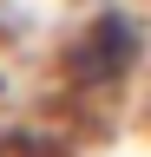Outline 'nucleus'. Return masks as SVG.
Returning <instances> with one entry per match:
<instances>
[{
    "mask_svg": "<svg viewBox=\"0 0 151 157\" xmlns=\"http://www.w3.org/2000/svg\"><path fill=\"white\" fill-rule=\"evenodd\" d=\"M138 59H145V26H138L125 7H105V13H92L85 26L66 39L59 72H66L79 92H118Z\"/></svg>",
    "mask_w": 151,
    "mask_h": 157,
    "instance_id": "obj_1",
    "label": "nucleus"
}]
</instances>
